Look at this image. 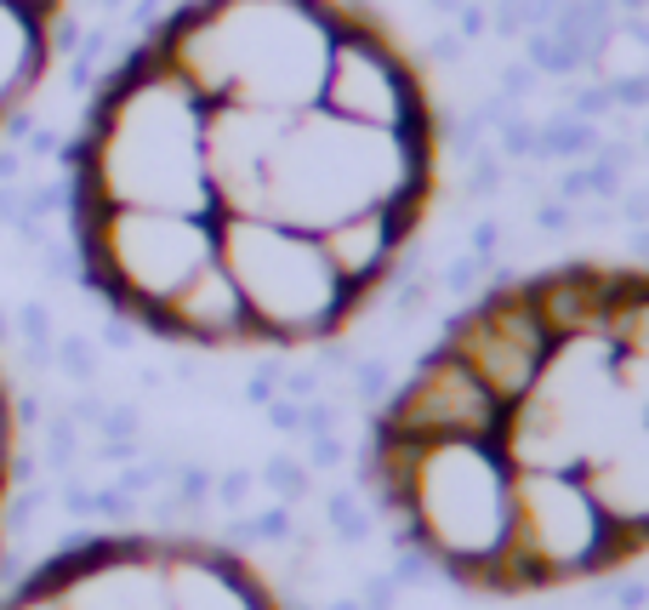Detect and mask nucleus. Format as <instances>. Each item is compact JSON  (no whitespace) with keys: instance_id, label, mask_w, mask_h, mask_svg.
<instances>
[{"instance_id":"obj_3","label":"nucleus","mask_w":649,"mask_h":610,"mask_svg":"<svg viewBox=\"0 0 649 610\" xmlns=\"http://www.w3.org/2000/svg\"><path fill=\"white\" fill-rule=\"evenodd\" d=\"M0 610H280L262 570L194 536H102L18 582Z\"/></svg>"},{"instance_id":"obj_4","label":"nucleus","mask_w":649,"mask_h":610,"mask_svg":"<svg viewBox=\"0 0 649 610\" xmlns=\"http://www.w3.org/2000/svg\"><path fill=\"white\" fill-rule=\"evenodd\" d=\"M7 496H12V399L0 377V531H7Z\"/></svg>"},{"instance_id":"obj_1","label":"nucleus","mask_w":649,"mask_h":610,"mask_svg":"<svg viewBox=\"0 0 649 610\" xmlns=\"http://www.w3.org/2000/svg\"><path fill=\"white\" fill-rule=\"evenodd\" d=\"M433 194V109L354 0H188L75 143L86 280L188 349H307L393 275Z\"/></svg>"},{"instance_id":"obj_5","label":"nucleus","mask_w":649,"mask_h":610,"mask_svg":"<svg viewBox=\"0 0 649 610\" xmlns=\"http://www.w3.org/2000/svg\"><path fill=\"white\" fill-rule=\"evenodd\" d=\"M18 7H29V12H46V18H57V12H63V0H18Z\"/></svg>"},{"instance_id":"obj_2","label":"nucleus","mask_w":649,"mask_h":610,"mask_svg":"<svg viewBox=\"0 0 649 610\" xmlns=\"http://www.w3.org/2000/svg\"><path fill=\"white\" fill-rule=\"evenodd\" d=\"M370 480L404 542L496 599L649 554V268L559 263L444 325L376 417Z\"/></svg>"}]
</instances>
